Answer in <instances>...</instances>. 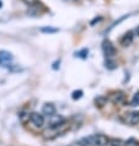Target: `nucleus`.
I'll return each mask as SVG.
<instances>
[{
	"label": "nucleus",
	"instance_id": "nucleus-18",
	"mask_svg": "<svg viewBox=\"0 0 139 146\" xmlns=\"http://www.w3.org/2000/svg\"><path fill=\"white\" fill-rule=\"evenodd\" d=\"M88 54H89V50L88 49H83L81 52H79V53H76V56L79 55V56H81V58H86Z\"/></svg>",
	"mask_w": 139,
	"mask_h": 146
},
{
	"label": "nucleus",
	"instance_id": "nucleus-2",
	"mask_svg": "<svg viewBox=\"0 0 139 146\" xmlns=\"http://www.w3.org/2000/svg\"><path fill=\"white\" fill-rule=\"evenodd\" d=\"M80 143L84 146H106L108 144V139L104 134H95V135L84 137Z\"/></svg>",
	"mask_w": 139,
	"mask_h": 146
},
{
	"label": "nucleus",
	"instance_id": "nucleus-1",
	"mask_svg": "<svg viewBox=\"0 0 139 146\" xmlns=\"http://www.w3.org/2000/svg\"><path fill=\"white\" fill-rule=\"evenodd\" d=\"M68 129H69V123L67 120H63L62 123H59V124L51 125V127L44 131V137H46V139H54V137L64 134Z\"/></svg>",
	"mask_w": 139,
	"mask_h": 146
},
{
	"label": "nucleus",
	"instance_id": "nucleus-14",
	"mask_svg": "<svg viewBox=\"0 0 139 146\" xmlns=\"http://www.w3.org/2000/svg\"><path fill=\"white\" fill-rule=\"evenodd\" d=\"M22 1L25 3L27 6H31V7H36L37 5H39L38 0H22Z\"/></svg>",
	"mask_w": 139,
	"mask_h": 146
},
{
	"label": "nucleus",
	"instance_id": "nucleus-11",
	"mask_svg": "<svg viewBox=\"0 0 139 146\" xmlns=\"http://www.w3.org/2000/svg\"><path fill=\"white\" fill-rule=\"evenodd\" d=\"M110 146H126V143L122 141L121 139H112L111 141H108Z\"/></svg>",
	"mask_w": 139,
	"mask_h": 146
},
{
	"label": "nucleus",
	"instance_id": "nucleus-10",
	"mask_svg": "<svg viewBox=\"0 0 139 146\" xmlns=\"http://www.w3.org/2000/svg\"><path fill=\"white\" fill-rule=\"evenodd\" d=\"M49 127H51V125H55V124H59V123H62V121L63 120H65L64 118H63V117L62 115H59V114H55V113H54V114H52L51 117H49Z\"/></svg>",
	"mask_w": 139,
	"mask_h": 146
},
{
	"label": "nucleus",
	"instance_id": "nucleus-16",
	"mask_svg": "<svg viewBox=\"0 0 139 146\" xmlns=\"http://www.w3.org/2000/svg\"><path fill=\"white\" fill-rule=\"evenodd\" d=\"M41 31L44 32V33H55L57 31V28H51V27H43V28H41Z\"/></svg>",
	"mask_w": 139,
	"mask_h": 146
},
{
	"label": "nucleus",
	"instance_id": "nucleus-19",
	"mask_svg": "<svg viewBox=\"0 0 139 146\" xmlns=\"http://www.w3.org/2000/svg\"><path fill=\"white\" fill-rule=\"evenodd\" d=\"M53 69H54V70H57V69H59V62H55L54 64H53Z\"/></svg>",
	"mask_w": 139,
	"mask_h": 146
},
{
	"label": "nucleus",
	"instance_id": "nucleus-7",
	"mask_svg": "<svg viewBox=\"0 0 139 146\" xmlns=\"http://www.w3.org/2000/svg\"><path fill=\"white\" fill-rule=\"evenodd\" d=\"M110 100H111L114 104L124 103V101H126V93L122 92V91L113 92V93H111V95H110Z\"/></svg>",
	"mask_w": 139,
	"mask_h": 146
},
{
	"label": "nucleus",
	"instance_id": "nucleus-4",
	"mask_svg": "<svg viewBox=\"0 0 139 146\" xmlns=\"http://www.w3.org/2000/svg\"><path fill=\"white\" fill-rule=\"evenodd\" d=\"M122 120L128 125H137L139 124V112H129L122 115Z\"/></svg>",
	"mask_w": 139,
	"mask_h": 146
},
{
	"label": "nucleus",
	"instance_id": "nucleus-20",
	"mask_svg": "<svg viewBox=\"0 0 139 146\" xmlns=\"http://www.w3.org/2000/svg\"><path fill=\"white\" fill-rule=\"evenodd\" d=\"M136 35H137L138 37H139V26H138V27L136 28Z\"/></svg>",
	"mask_w": 139,
	"mask_h": 146
},
{
	"label": "nucleus",
	"instance_id": "nucleus-5",
	"mask_svg": "<svg viewBox=\"0 0 139 146\" xmlns=\"http://www.w3.org/2000/svg\"><path fill=\"white\" fill-rule=\"evenodd\" d=\"M14 60V56L7 50H0V66L9 68Z\"/></svg>",
	"mask_w": 139,
	"mask_h": 146
},
{
	"label": "nucleus",
	"instance_id": "nucleus-13",
	"mask_svg": "<svg viewBox=\"0 0 139 146\" xmlns=\"http://www.w3.org/2000/svg\"><path fill=\"white\" fill-rule=\"evenodd\" d=\"M106 68L110 69V70H113V69L117 68V64L113 62V60H111V58H107V62H106Z\"/></svg>",
	"mask_w": 139,
	"mask_h": 146
},
{
	"label": "nucleus",
	"instance_id": "nucleus-12",
	"mask_svg": "<svg viewBox=\"0 0 139 146\" xmlns=\"http://www.w3.org/2000/svg\"><path fill=\"white\" fill-rule=\"evenodd\" d=\"M106 102H107V100L105 98V97H97L95 100V103H96V107H104Z\"/></svg>",
	"mask_w": 139,
	"mask_h": 146
},
{
	"label": "nucleus",
	"instance_id": "nucleus-6",
	"mask_svg": "<svg viewBox=\"0 0 139 146\" xmlns=\"http://www.w3.org/2000/svg\"><path fill=\"white\" fill-rule=\"evenodd\" d=\"M102 50H104L106 58H112L116 54V48H114V46L108 39L104 40V43H102Z\"/></svg>",
	"mask_w": 139,
	"mask_h": 146
},
{
	"label": "nucleus",
	"instance_id": "nucleus-15",
	"mask_svg": "<svg viewBox=\"0 0 139 146\" xmlns=\"http://www.w3.org/2000/svg\"><path fill=\"white\" fill-rule=\"evenodd\" d=\"M130 106H139V92H137L136 95L133 96V100H132V102H130Z\"/></svg>",
	"mask_w": 139,
	"mask_h": 146
},
{
	"label": "nucleus",
	"instance_id": "nucleus-17",
	"mask_svg": "<svg viewBox=\"0 0 139 146\" xmlns=\"http://www.w3.org/2000/svg\"><path fill=\"white\" fill-rule=\"evenodd\" d=\"M81 96H83V91L81 90H79V91H74L73 92V100H79V98H81Z\"/></svg>",
	"mask_w": 139,
	"mask_h": 146
},
{
	"label": "nucleus",
	"instance_id": "nucleus-3",
	"mask_svg": "<svg viewBox=\"0 0 139 146\" xmlns=\"http://www.w3.org/2000/svg\"><path fill=\"white\" fill-rule=\"evenodd\" d=\"M28 119H30L31 124L33 125L35 128L41 129L44 125V115L42 114V113L32 112V113H30V115H28Z\"/></svg>",
	"mask_w": 139,
	"mask_h": 146
},
{
	"label": "nucleus",
	"instance_id": "nucleus-21",
	"mask_svg": "<svg viewBox=\"0 0 139 146\" xmlns=\"http://www.w3.org/2000/svg\"><path fill=\"white\" fill-rule=\"evenodd\" d=\"M1 6H3V3H1V1H0V9H1Z\"/></svg>",
	"mask_w": 139,
	"mask_h": 146
},
{
	"label": "nucleus",
	"instance_id": "nucleus-9",
	"mask_svg": "<svg viewBox=\"0 0 139 146\" xmlns=\"http://www.w3.org/2000/svg\"><path fill=\"white\" fill-rule=\"evenodd\" d=\"M133 32H127V33L123 36V37L121 38V44L123 47H128V46H130L132 44V42H133Z\"/></svg>",
	"mask_w": 139,
	"mask_h": 146
},
{
	"label": "nucleus",
	"instance_id": "nucleus-8",
	"mask_svg": "<svg viewBox=\"0 0 139 146\" xmlns=\"http://www.w3.org/2000/svg\"><path fill=\"white\" fill-rule=\"evenodd\" d=\"M55 113V106L53 103H46L42 107V114L46 117H51L52 114Z\"/></svg>",
	"mask_w": 139,
	"mask_h": 146
}]
</instances>
